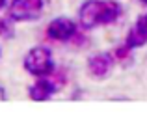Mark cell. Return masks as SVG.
<instances>
[{
    "label": "cell",
    "mask_w": 147,
    "mask_h": 136,
    "mask_svg": "<svg viewBox=\"0 0 147 136\" xmlns=\"http://www.w3.org/2000/svg\"><path fill=\"white\" fill-rule=\"evenodd\" d=\"M121 13V7L114 0H88L80 9V24L84 28H95L100 24H112Z\"/></svg>",
    "instance_id": "cell-1"
},
{
    "label": "cell",
    "mask_w": 147,
    "mask_h": 136,
    "mask_svg": "<svg viewBox=\"0 0 147 136\" xmlns=\"http://www.w3.org/2000/svg\"><path fill=\"white\" fill-rule=\"evenodd\" d=\"M24 69L30 75L36 76H47L50 73H54V62L50 58V52L43 47L32 49L24 58Z\"/></svg>",
    "instance_id": "cell-2"
},
{
    "label": "cell",
    "mask_w": 147,
    "mask_h": 136,
    "mask_svg": "<svg viewBox=\"0 0 147 136\" xmlns=\"http://www.w3.org/2000/svg\"><path fill=\"white\" fill-rule=\"evenodd\" d=\"M43 9V0H11L9 15L15 21L37 19Z\"/></svg>",
    "instance_id": "cell-3"
},
{
    "label": "cell",
    "mask_w": 147,
    "mask_h": 136,
    "mask_svg": "<svg viewBox=\"0 0 147 136\" xmlns=\"http://www.w3.org/2000/svg\"><path fill=\"white\" fill-rule=\"evenodd\" d=\"M47 34H49L50 39H54V41H69L76 34V24L71 19H65V17L54 19L49 24Z\"/></svg>",
    "instance_id": "cell-4"
},
{
    "label": "cell",
    "mask_w": 147,
    "mask_h": 136,
    "mask_svg": "<svg viewBox=\"0 0 147 136\" xmlns=\"http://www.w3.org/2000/svg\"><path fill=\"white\" fill-rule=\"evenodd\" d=\"M90 73L97 78H104L112 71V58L108 54H97L90 60Z\"/></svg>",
    "instance_id": "cell-5"
},
{
    "label": "cell",
    "mask_w": 147,
    "mask_h": 136,
    "mask_svg": "<svg viewBox=\"0 0 147 136\" xmlns=\"http://www.w3.org/2000/svg\"><path fill=\"white\" fill-rule=\"evenodd\" d=\"M56 90H58V86L52 82V80L41 78L30 88V97H32L34 101H47V99H50V95H52Z\"/></svg>",
    "instance_id": "cell-6"
},
{
    "label": "cell",
    "mask_w": 147,
    "mask_h": 136,
    "mask_svg": "<svg viewBox=\"0 0 147 136\" xmlns=\"http://www.w3.org/2000/svg\"><path fill=\"white\" fill-rule=\"evenodd\" d=\"M145 43H147V34L136 24L129 32V36H127V45H129L130 49H138V47H144Z\"/></svg>",
    "instance_id": "cell-7"
},
{
    "label": "cell",
    "mask_w": 147,
    "mask_h": 136,
    "mask_svg": "<svg viewBox=\"0 0 147 136\" xmlns=\"http://www.w3.org/2000/svg\"><path fill=\"white\" fill-rule=\"evenodd\" d=\"M114 56L117 58L121 64H129L130 60H132V52H130V47L125 45V47H117V49L114 50Z\"/></svg>",
    "instance_id": "cell-8"
},
{
    "label": "cell",
    "mask_w": 147,
    "mask_h": 136,
    "mask_svg": "<svg viewBox=\"0 0 147 136\" xmlns=\"http://www.w3.org/2000/svg\"><path fill=\"white\" fill-rule=\"evenodd\" d=\"M0 34H2V36H6V37H11V36H13V28H11L9 22L4 21V19H0Z\"/></svg>",
    "instance_id": "cell-9"
},
{
    "label": "cell",
    "mask_w": 147,
    "mask_h": 136,
    "mask_svg": "<svg viewBox=\"0 0 147 136\" xmlns=\"http://www.w3.org/2000/svg\"><path fill=\"white\" fill-rule=\"evenodd\" d=\"M136 24H138V26H140V28H142V30H144V32L147 34V13H145V15H142V17L138 19V22H136Z\"/></svg>",
    "instance_id": "cell-10"
},
{
    "label": "cell",
    "mask_w": 147,
    "mask_h": 136,
    "mask_svg": "<svg viewBox=\"0 0 147 136\" xmlns=\"http://www.w3.org/2000/svg\"><path fill=\"white\" fill-rule=\"evenodd\" d=\"M4 2H6V0H0V7H2V6H4Z\"/></svg>",
    "instance_id": "cell-11"
},
{
    "label": "cell",
    "mask_w": 147,
    "mask_h": 136,
    "mask_svg": "<svg viewBox=\"0 0 147 136\" xmlns=\"http://www.w3.org/2000/svg\"><path fill=\"white\" fill-rule=\"evenodd\" d=\"M140 2H144V4H147V0H140Z\"/></svg>",
    "instance_id": "cell-12"
}]
</instances>
